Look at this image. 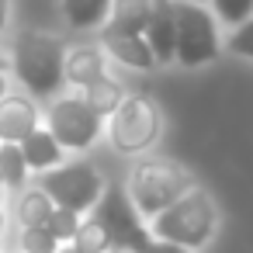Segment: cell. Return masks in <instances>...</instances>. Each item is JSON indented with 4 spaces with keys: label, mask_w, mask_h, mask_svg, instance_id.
I'll return each mask as SVG.
<instances>
[{
    "label": "cell",
    "mask_w": 253,
    "mask_h": 253,
    "mask_svg": "<svg viewBox=\"0 0 253 253\" xmlns=\"http://www.w3.org/2000/svg\"><path fill=\"white\" fill-rule=\"evenodd\" d=\"M63 42L45 32H25L14 42V77L28 87L32 97H52L63 87Z\"/></svg>",
    "instance_id": "6da1fadb"
},
{
    "label": "cell",
    "mask_w": 253,
    "mask_h": 253,
    "mask_svg": "<svg viewBox=\"0 0 253 253\" xmlns=\"http://www.w3.org/2000/svg\"><path fill=\"white\" fill-rule=\"evenodd\" d=\"M153 232L163 243L177 246H201L215 232V205L205 191H187L170 208H163L153 222Z\"/></svg>",
    "instance_id": "7a4b0ae2"
},
{
    "label": "cell",
    "mask_w": 253,
    "mask_h": 253,
    "mask_svg": "<svg viewBox=\"0 0 253 253\" xmlns=\"http://www.w3.org/2000/svg\"><path fill=\"white\" fill-rule=\"evenodd\" d=\"M39 187L49 194V201L56 208H70L77 215L94 208L101 191H104V184H101V177H97V170L90 163H66V167L42 170Z\"/></svg>",
    "instance_id": "3957f363"
},
{
    "label": "cell",
    "mask_w": 253,
    "mask_h": 253,
    "mask_svg": "<svg viewBox=\"0 0 253 253\" xmlns=\"http://www.w3.org/2000/svg\"><path fill=\"white\" fill-rule=\"evenodd\" d=\"M173 56L187 66L208 63L218 56V35L205 7L180 0L173 4Z\"/></svg>",
    "instance_id": "277c9868"
},
{
    "label": "cell",
    "mask_w": 253,
    "mask_h": 253,
    "mask_svg": "<svg viewBox=\"0 0 253 253\" xmlns=\"http://www.w3.org/2000/svg\"><path fill=\"white\" fill-rule=\"evenodd\" d=\"M94 222L108 232L111 246H118V250L142 253V250L149 246V232L142 229L139 211H135V205L128 201V194H125L122 187L101 191V198H97V205H94Z\"/></svg>",
    "instance_id": "5b68a950"
},
{
    "label": "cell",
    "mask_w": 253,
    "mask_h": 253,
    "mask_svg": "<svg viewBox=\"0 0 253 253\" xmlns=\"http://www.w3.org/2000/svg\"><path fill=\"white\" fill-rule=\"evenodd\" d=\"M187 191H191V177L173 163H146L132 177V198H135L139 211H146V215H160Z\"/></svg>",
    "instance_id": "8992f818"
},
{
    "label": "cell",
    "mask_w": 253,
    "mask_h": 253,
    "mask_svg": "<svg viewBox=\"0 0 253 253\" xmlns=\"http://www.w3.org/2000/svg\"><path fill=\"white\" fill-rule=\"evenodd\" d=\"M160 135V111L146 97H122L111 111V142L122 153H139Z\"/></svg>",
    "instance_id": "52a82bcc"
},
{
    "label": "cell",
    "mask_w": 253,
    "mask_h": 253,
    "mask_svg": "<svg viewBox=\"0 0 253 253\" xmlns=\"http://www.w3.org/2000/svg\"><path fill=\"white\" fill-rule=\"evenodd\" d=\"M101 132V115L84 97H59L49 108V135L63 149H87Z\"/></svg>",
    "instance_id": "ba28073f"
},
{
    "label": "cell",
    "mask_w": 253,
    "mask_h": 253,
    "mask_svg": "<svg viewBox=\"0 0 253 253\" xmlns=\"http://www.w3.org/2000/svg\"><path fill=\"white\" fill-rule=\"evenodd\" d=\"M35 128H39V108L28 94L0 97V142H21Z\"/></svg>",
    "instance_id": "9c48e42d"
},
{
    "label": "cell",
    "mask_w": 253,
    "mask_h": 253,
    "mask_svg": "<svg viewBox=\"0 0 253 253\" xmlns=\"http://www.w3.org/2000/svg\"><path fill=\"white\" fill-rule=\"evenodd\" d=\"M101 45H104L118 63H125V66H132V70H149V66L156 63L153 52H149V45H146V39H142L139 32H125V28H118V25L101 28Z\"/></svg>",
    "instance_id": "30bf717a"
},
{
    "label": "cell",
    "mask_w": 253,
    "mask_h": 253,
    "mask_svg": "<svg viewBox=\"0 0 253 253\" xmlns=\"http://www.w3.org/2000/svg\"><path fill=\"white\" fill-rule=\"evenodd\" d=\"M142 39H146L156 63L173 59V4L170 0H153V11H149L146 28H142Z\"/></svg>",
    "instance_id": "8fae6325"
},
{
    "label": "cell",
    "mask_w": 253,
    "mask_h": 253,
    "mask_svg": "<svg viewBox=\"0 0 253 253\" xmlns=\"http://www.w3.org/2000/svg\"><path fill=\"white\" fill-rule=\"evenodd\" d=\"M18 146H21V156H25L28 170H39V173L59 167V160H63V146L49 135V128H35V132H28Z\"/></svg>",
    "instance_id": "7c38bea8"
},
{
    "label": "cell",
    "mask_w": 253,
    "mask_h": 253,
    "mask_svg": "<svg viewBox=\"0 0 253 253\" xmlns=\"http://www.w3.org/2000/svg\"><path fill=\"white\" fill-rule=\"evenodd\" d=\"M97 77H104V56L94 45H80V49L63 56V80H73V84L87 87Z\"/></svg>",
    "instance_id": "4fadbf2b"
},
{
    "label": "cell",
    "mask_w": 253,
    "mask_h": 253,
    "mask_svg": "<svg viewBox=\"0 0 253 253\" xmlns=\"http://www.w3.org/2000/svg\"><path fill=\"white\" fill-rule=\"evenodd\" d=\"M149 11H153V0H111V7H108L111 25H118L125 32H139V35L149 21Z\"/></svg>",
    "instance_id": "5bb4252c"
},
{
    "label": "cell",
    "mask_w": 253,
    "mask_h": 253,
    "mask_svg": "<svg viewBox=\"0 0 253 253\" xmlns=\"http://www.w3.org/2000/svg\"><path fill=\"white\" fill-rule=\"evenodd\" d=\"M0 180H4V191H21L28 180V163L18 142H0Z\"/></svg>",
    "instance_id": "9a60e30c"
},
{
    "label": "cell",
    "mask_w": 253,
    "mask_h": 253,
    "mask_svg": "<svg viewBox=\"0 0 253 253\" xmlns=\"http://www.w3.org/2000/svg\"><path fill=\"white\" fill-rule=\"evenodd\" d=\"M52 201L42 187H28L21 198H18V222L21 229H32V225H45V218L52 215Z\"/></svg>",
    "instance_id": "2e32d148"
},
{
    "label": "cell",
    "mask_w": 253,
    "mask_h": 253,
    "mask_svg": "<svg viewBox=\"0 0 253 253\" xmlns=\"http://www.w3.org/2000/svg\"><path fill=\"white\" fill-rule=\"evenodd\" d=\"M111 0H63V14L73 28H94L108 18Z\"/></svg>",
    "instance_id": "e0dca14e"
},
{
    "label": "cell",
    "mask_w": 253,
    "mask_h": 253,
    "mask_svg": "<svg viewBox=\"0 0 253 253\" xmlns=\"http://www.w3.org/2000/svg\"><path fill=\"white\" fill-rule=\"evenodd\" d=\"M84 101H87L97 115H111V111L122 104V90H118V84H115V80L97 77V80H90V84L84 87Z\"/></svg>",
    "instance_id": "ac0fdd59"
},
{
    "label": "cell",
    "mask_w": 253,
    "mask_h": 253,
    "mask_svg": "<svg viewBox=\"0 0 253 253\" xmlns=\"http://www.w3.org/2000/svg\"><path fill=\"white\" fill-rule=\"evenodd\" d=\"M73 250H80V253H108L111 250V239H108V232L90 218V222H80V229L73 232Z\"/></svg>",
    "instance_id": "d6986e66"
},
{
    "label": "cell",
    "mask_w": 253,
    "mask_h": 253,
    "mask_svg": "<svg viewBox=\"0 0 253 253\" xmlns=\"http://www.w3.org/2000/svg\"><path fill=\"white\" fill-rule=\"evenodd\" d=\"M56 250H59V239L45 225L21 229V236H18V253H56Z\"/></svg>",
    "instance_id": "ffe728a7"
},
{
    "label": "cell",
    "mask_w": 253,
    "mask_h": 253,
    "mask_svg": "<svg viewBox=\"0 0 253 253\" xmlns=\"http://www.w3.org/2000/svg\"><path fill=\"white\" fill-rule=\"evenodd\" d=\"M45 229H49V232L59 239V246H63V243H70L73 232L80 229V215L70 211V208H52V215L45 218Z\"/></svg>",
    "instance_id": "44dd1931"
},
{
    "label": "cell",
    "mask_w": 253,
    "mask_h": 253,
    "mask_svg": "<svg viewBox=\"0 0 253 253\" xmlns=\"http://www.w3.org/2000/svg\"><path fill=\"white\" fill-rule=\"evenodd\" d=\"M215 11L229 25H243L253 14V0H215Z\"/></svg>",
    "instance_id": "7402d4cb"
},
{
    "label": "cell",
    "mask_w": 253,
    "mask_h": 253,
    "mask_svg": "<svg viewBox=\"0 0 253 253\" xmlns=\"http://www.w3.org/2000/svg\"><path fill=\"white\" fill-rule=\"evenodd\" d=\"M229 49L239 52V56H250V59H253V18H246L243 28L229 39Z\"/></svg>",
    "instance_id": "603a6c76"
},
{
    "label": "cell",
    "mask_w": 253,
    "mask_h": 253,
    "mask_svg": "<svg viewBox=\"0 0 253 253\" xmlns=\"http://www.w3.org/2000/svg\"><path fill=\"white\" fill-rule=\"evenodd\" d=\"M142 253H187L184 246H177V243H149Z\"/></svg>",
    "instance_id": "cb8c5ba5"
},
{
    "label": "cell",
    "mask_w": 253,
    "mask_h": 253,
    "mask_svg": "<svg viewBox=\"0 0 253 253\" xmlns=\"http://www.w3.org/2000/svg\"><path fill=\"white\" fill-rule=\"evenodd\" d=\"M11 94V84H7V70H0V97Z\"/></svg>",
    "instance_id": "d4e9b609"
},
{
    "label": "cell",
    "mask_w": 253,
    "mask_h": 253,
    "mask_svg": "<svg viewBox=\"0 0 253 253\" xmlns=\"http://www.w3.org/2000/svg\"><path fill=\"white\" fill-rule=\"evenodd\" d=\"M7 28V0H0V32Z\"/></svg>",
    "instance_id": "484cf974"
},
{
    "label": "cell",
    "mask_w": 253,
    "mask_h": 253,
    "mask_svg": "<svg viewBox=\"0 0 253 253\" xmlns=\"http://www.w3.org/2000/svg\"><path fill=\"white\" fill-rule=\"evenodd\" d=\"M4 222H7V215H4V205H0V232H4Z\"/></svg>",
    "instance_id": "4316f807"
},
{
    "label": "cell",
    "mask_w": 253,
    "mask_h": 253,
    "mask_svg": "<svg viewBox=\"0 0 253 253\" xmlns=\"http://www.w3.org/2000/svg\"><path fill=\"white\" fill-rule=\"evenodd\" d=\"M56 253H80V250H73V246H66V250H56Z\"/></svg>",
    "instance_id": "83f0119b"
},
{
    "label": "cell",
    "mask_w": 253,
    "mask_h": 253,
    "mask_svg": "<svg viewBox=\"0 0 253 253\" xmlns=\"http://www.w3.org/2000/svg\"><path fill=\"white\" fill-rule=\"evenodd\" d=\"M0 70H7V59H4V52H0Z\"/></svg>",
    "instance_id": "f1b7e54d"
},
{
    "label": "cell",
    "mask_w": 253,
    "mask_h": 253,
    "mask_svg": "<svg viewBox=\"0 0 253 253\" xmlns=\"http://www.w3.org/2000/svg\"><path fill=\"white\" fill-rule=\"evenodd\" d=\"M0 194H4V180H0Z\"/></svg>",
    "instance_id": "f546056e"
}]
</instances>
